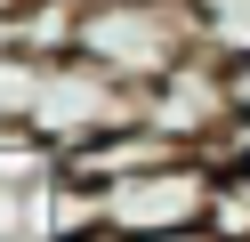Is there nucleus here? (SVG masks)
<instances>
[{
	"mask_svg": "<svg viewBox=\"0 0 250 242\" xmlns=\"http://www.w3.org/2000/svg\"><path fill=\"white\" fill-rule=\"evenodd\" d=\"M73 48L89 65H105L113 81L146 89L169 65L202 57V24L186 0H81V24H73Z\"/></svg>",
	"mask_w": 250,
	"mask_h": 242,
	"instance_id": "obj_1",
	"label": "nucleus"
},
{
	"mask_svg": "<svg viewBox=\"0 0 250 242\" xmlns=\"http://www.w3.org/2000/svg\"><path fill=\"white\" fill-rule=\"evenodd\" d=\"M218 161L210 154H169L146 170H121L97 186V234H194L210 226Z\"/></svg>",
	"mask_w": 250,
	"mask_h": 242,
	"instance_id": "obj_2",
	"label": "nucleus"
},
{
	"mask_svg": "<svg viewBox=\"0 0 250 242\" xmlns=\"http://www.w3.org/2000/svg\"><path fill=\"white\" fill-rule=\"evenodd\" d=\"M210 57H250V0H186Z\"/></svg>",
	"mask_w": 250,
	"mask_h": 242,
	"instance_id": "obj_3",
	"label": "nucleus"
},
{
	"mask_svg": "<svg viewBox=\"0 0 250 242\" xmlns=\"http://www.w3.org/2000/svg\"><path fill=\"white\" fill-rule=\"evenodd\" d=\"M226 65V113H250V57H218Z\"/></svg>",
	"mask_w": 250,
	"mask_h": 242,
	"instance_id": "obj_4",
	"label": "nucleus"
}]
</instances>
